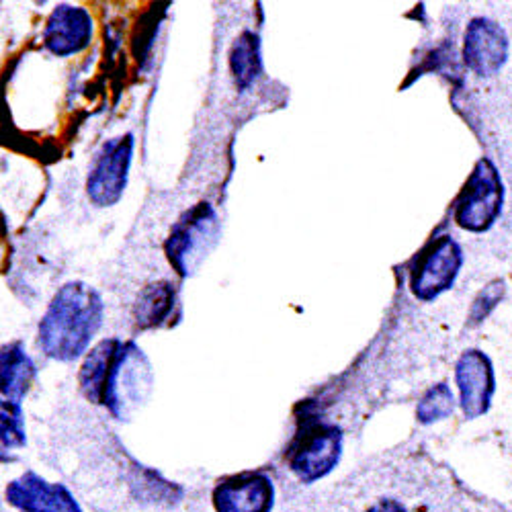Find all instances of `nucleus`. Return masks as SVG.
<instances>
[{"instance_id": "f257e3e1", "label": "nucleus", "mask_w": 512, "mask_h": 512, "mask_svg": "<svg viewBox=\"0 0 512 512\" xmlns=\"http://www.w3.org/2000/svg\"><path fill=\"white\" fill-rule=\"evenodd\" d=\"M152 365L134 340L105 338L84 359L78 383L89 402L123 420L152 390Z\"/></svg>"}, {"instance_id": "f03ea898", "label": "nucleus", "mask_w": 512, "mask_h": 512, "mask_svg": "<svg viewBox=\"0 0 512 512\" xmlns=\"http://www.w3.org/2000/svg\"><path fill=\"white\" fill-rule=\"evenodd\" d=\"M105 316L99 291L82 281L58 289L39 322V347L46 357L70 363L89 351Z\"/></svg>"}, {"instance_id": "7ed1b4c3", "label": "nucleus", "mask_w": 512, "mask_h": 512, "mask_svg": "<svg viewBox=\"0 0 512 512\" xmlns=\"http://www.w3.org/2000/svg\"><path fill=\"white\" fill-rule=\"evenodd\" d=\"M222 224L213 205L201 201L187 209L170 230L164 254L179 277L195 275L220 240Z\"/></svg>"}, {"instance_id": "20e7f679", "label": "nucleus", "mask_w": 512, "mask_h": 512, "mask_svg": "<svg viewBox=\"0 0 512 512\" xmlns=\"http://www.w3.org/2000/svg\"><path fill=\"white\" fill-rule=\"evenodd\" d=\"M343 455V431L336 424L306 418L287 449V465L304 484L328 476Z\"/></svg>"}, {"instance_id": "39448f33", "label": "nucleus", "mask_w": 512, "mask_h": 512, "mask_svg": "<svg viewBox=\"0 0 512 512\" xmlns=\"http://www.w3.org/2000/svg\"><path fill=\"white\" fill-rule=\"evenodd\" d=\"M502 203L504 185L498 168L490 158H480L455 201V224L474 234L488 232L500 218Z\"/></svg>"}, {"instance_id": "423d86ee", "label": "nucleus", "mask_w": 512, "mask_h": 512, "mask_svg": "<svg viewBox=\"0 0 512 512\" xmlns=\"http://www.w3.org/2000/svg\"><path fill=\"white\" fill-rule=\"evenodd\" d=\"M463 267V250L451 236L433 238L416 256L410 273V291L418 302H435L449 291Z\"/></svg>"}, {"instance_id": "0eeeda50", "label": "nucleus", "mask_w": 512, "mask_h": 512, "mask_svg": "<svg viewBox=\"0 0 512 512\" xmlns=\"http://www.w3.org/2000/svg\"><path fill=\"white\" fill-rule=\"evenodd\" d=\"M134 148V134H123L105 142L97 152L87 179L89 199L97 207H111L123 197L130 179Z\"/></svg>"}, {"instance_id": "6e6552de", "label": "nucleus", "mask_w": 512, "mask_h": 512, "mask_svg": "<svg viewBox=\"0 0 512 512\" xmlns=\"http://www.w3.org/2000/svg\"><path fill=\"white\" fill-rule=\"evenodd\" d=\"M459 406L467 420L484 416L496 394V375L490 357L480 349H467L455 363Z\"/></svg>"}, {"instance_id": "1a4fd4ad", "label": "nucleus", "mask_w": 512, "mask_h": 512, "mask_svg": "<svg viewBox=\"0 0 512 512\" xmlns=\"http://www.w3.org/2000/svg\"><path fill=\"white\" fill-rule=\"evenodd\" d=\"M508 35L488 17H476L467 23L463 35V64L474 74L490 78L502 70L508 60Z\"/></svg>"}, {"instance_id": "9d476101", "label": "nucleus", "mask_w": 512, "mask_h": 512, "mask_svg": "<svg viewBox=\"0 0 512 512\" xmlns=\"http://www.w3.org/2000/svg\"><path fill=\"white\" fill-rule=\"evenodd\" d=\"M275 488L261 472H242L224 478L211 494L216 512H271Z\"/></svg>"}, {"instance_id": "9b49d317", "label": "nucleus", "mask_w": 512, "mask_h": 512, "mask_svg": "<svg viewBox=\"0 0 512 512\" xmlns=\"http://www.w3.org/2000/svg\"><path fill=\"white\" fill-rule=\"evenodd\" d=\"M93 17L84 7L58 5L46 21L44 46L58 58L76 56L91 46Z\"/></svg>"}, {"instance_id": "f8f14e48", "label": "nucleus", "mask_w": 512, "mask_h": 512, "mask_svg": "<svg viewBox=\"0 0 512 512\" xmlns=\"http://www.w3.org/2000/svg\"><path fill=\"white\" fill-rule=\"evenodd\" d=\"M7 500L23 512H82L66 486H52L33 472L9 484Z\"/></svg>"}, {"instance_id": "ddd939ff", "label": "nucleus", "mask_w": 512, "mask_h": 512, "mask_svg": "<svg viewBox=\"0 0 512 512\" xmlns=\"http://www.w3.org/2000/svg\"><path fill=\"white\" fill-rule=\"evenodd\" d=\"M35 373V363L21 343L5 345L3 355H0V390H3V400L21 404V400L31 390Z\"/></svg>"}, {"instance_id": "4468645a", "label": "nucleus", "mask_w": 512, "mask_h": 512, "mask_svg": "<svg viewBox=\"0 0 512 512\" xmlns=\"http://www.w3.org/2000/svg\"><path fill=\"white\" fill-rule=\"evenodd\" d=\"M177 304V289L173 283L158 281L144 287L134 306V320L138 330H152L162 326L173 316Z\"/></svg>"}, {"instance_id": "2eb2a0df", "label": "nucleus", "mask_w": 512, "mask_h": 512, "mask_svg": "<svg viewBox=\"0 0 512 512\" xmlns=\"http://www.w3.org/2000/svg\"><path fill=\"white\" fill-rule=\"evenodd\" d=\"M230 70L236 87L240 91L250 89L263 74V54L261 37L254 31H242L230 50Z\"/></svg>"}, {"instance_id": "dca6fc26", "label": "nucleus", "mask_w": 512, "mask_h": 512, "mask_svg": "<svg viewBox=\"0 0 512 512\" xmlns=\"http://www.w3.org/2000/svg\"><path fill=\"white\" fill-rule=\"evenodd\" d=\"M453 410H455L453 392L445 381H441L420 398L416 406V418L420 424H433L449 418Z\"/></svg>"}, {"instance_id": "f3484780", "label": "nucleus", "mask_w": 512, "mask_h": 512, "mask_svg": "<svg viewBox=\"0 0 512 512\" xmlns=\"http://www.w3.org/2000/svg\"><path fill=\"white\" fill-rule=\"evenodd\" d=\"M504 295H506V283H504L502 279L490 281V283L476 295V300H474L472 308H469L467 326H478V324H482V322L494 312V308L504 300Z\"/></svg>"}, {"instance_id": "a211bd4d", "label": "nucleus", "mask_w": 512, "mask_h": 512, "mask_svg": "<svg viewBox=\"0 0 512 512\" xmlns=\"http://www.w3.org/2000/svg\"><path fill=\"white\" fill-rule=\"evenodd\" d=\"M3 449L23 447L25 445V420H23V408L21 404L3 400Z\"/></svg>"}, {"instance_id": "6ab92c4d", "label": "nucleus", "mask_w": 512, "mask_h": 512, "mask_svg": "<svg viewBox=\"0 0 512 512\" xmlns=\"http://www.w3.org/2000/svg\"><path fill=\"white\" fill-rule=\"evenodd\" d=\"M359 512H408V508H406V504L400 502L398 498L383 496V498L371 500V502L365 504Z\"/></svg>"}]
</instances>
